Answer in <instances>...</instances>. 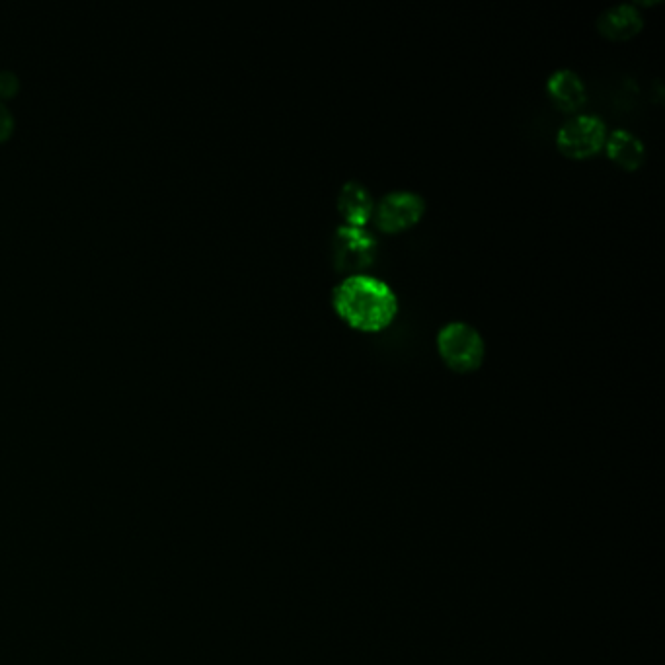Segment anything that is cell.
I'll return each instance as SVG.
<instances>
[{
    "label": "cell",
    "mask_w": 665,
    "mask_h": 665,
    "mask_svg": "<svg viewBox=\"0 0 665 665\" xmlns=\"http://www.w3.org/2000/svg\"><path fill=\"white\" fill-rule=\"evenodd\" d=\"M20 86V80L12 71H0V98L12 96Z\"/></svg>",
    "instance_id": "obj_10"
},
{
    "label": "cell",
    "mask_w": 665,
    "mask_h": 665,
    "mask_svg": "<svg viewBox=\"0 0 665 665\" xmlns=\"http://www.w3.org/2000/svg\"><path fill=\"white\" fill-rule=\"evenodd\" d=\"M597 28L601 36L609 40L623 41L634 38L644 28V18L636 4L621 2L603 10L597 18Z\"/></svg>",
    "instance_id": "obj_6"
},
{
    "label": "cell",
    "mask_w": 665,
    "mask_h": 665,
    "mask_svg": "<svg viewBox=\"0 0 665 665\" xmlns=\"http://www.w3.org/2000/svg\"><path fill=\"white\" fill-rule=\"evenodd\" d=\"M426 213V199L410 190H394L375 203V225L383 233H400L414 227Z\"/></svg>",
    "instance_id": "obj_5"
},
{
    "label": "cell",
    "mask_w": 665,
    "mask_h": 665,
    "mask_svg": "<svg viewBox=\"0 0 665 665\" xmlns=\"http://www.w3.org/2000/svg\"><path fill=\"white\" fill-rule=\"evenodd\" d=\"M379 242L365 229L340 225L332 238L334 270L338 274H365L377 260Z\"/></svg>",
    "instance_id": "obj_3"
},
{
    "label": "cell",
    "mask_w": 665,
    "mask_h": 665,
    "mask_svg": "<svg viewBox=\"0 0 665 665\" xmlns=\"http://www.w3.org/2000/svg\"><path fill=\"white\" fill-rule=\"evenodd\" d=\"M12 125H14V119H12L10 110L0 102V141L12 133Z\"/></svg>",
    "instance_id": "obj_11"
},
{
    "label": "cell",
    "mask_w": 665,
    "mask_h": 665,
    "mask_svg": "<svg viewBox=\"0 0 665 665\" xmlns=\"http://www.w3.org/2000/svg\"><path fill=\"white\" fill-rule=\"evenodd\" d=\"M548 96L564 112L580 110L587 100L586 84L572 69H558L547 80Z\"/></svg>",
    "instance_id": "obj_8"
},
{
    "label": "cell",
    "mask_w": 665,
    "mask_h": 665,
    "mask_svg": "<svg viewBox=\"0 0 665 665\" xmlns=\"http://www.w3.org/2000/svg\"><path fill=\"white\" fill-rule=\"evenodd\" d=\"M338 211L346 225L363 229L375 213V201L365 184L359 180H348L338 192Z\"/></svg>",
    "instance_id": "obj_7"
},
{
    "label": "cell",
    "mask_w": 665,
    "mask_h": 665,
    "mask_svg": "<svg viewBox=\"0 0 665 665\" xmlns=\"http://www.w3.org/2000/svg\"><path fill=\"white\" fill-rule=\"evenodd\" d=\"M607 139L605 121L595 114H580L562 123L556 133V147L568 158L593 157Z\"/></svg>",
    "instance_id": "obj_4"
},
{
    "label": "cell",
    "mask_w": 665,
    "mask_h": 665,
    "mask_svg": "<svg viewBox=\"0 0 665 665\" xmlns=\"http://www.w3.org/2000/svg\"><path fill=\"white\" fill-rule=\"evenodd\" d=\"M338 316L361 332L387 328L398 313V299L391 285L375 275H350L332 291Z\"/></svg>",
    "instance_id": "obj_1"
},
{
    "label": "cell",
    "mask_w": 665,
    "mask_h": 665,
    "mask_svg": "<svg viewBox=\"0 0 665 665\" xmlns=\"http://www.w3.org/2000/svg\"><path fill=\"white\" fill-rule=\"evenodd\" d=\"M605 151H607V157L630 172L640 168V164L646 157V147H644L642 139L628 129H615L605 139Z\"/></svg>",
    "instance_id": "obj_9"
},
{
    "label": "cell",
    "mask_w": 665,
    "mask_h": 665,
    "mask_svg": "<svg viewBox=\"0 0 665 665\" xmlns=\"http://www.w3.org/2000/svg\"><path fill=\"white\" fill-rule=\"evenodd\" d=\"M437 352L453 371L469 373L482 365L486 344L472 324L451 320L437 332Z\"/></svg>",
    "instance_id": "obj_2"
}]
</instances>
